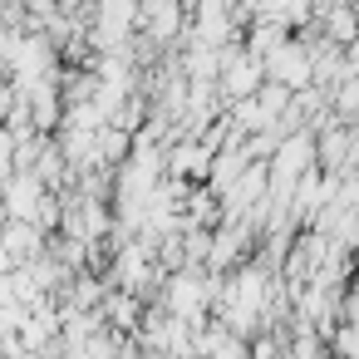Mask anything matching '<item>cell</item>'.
Returning a JSON list of instances; mask_svg holds the SVG:
<instances>
[{
  "label": "cell",
  "mask_w": 359,
  "mask_h": 359,
  "mask_svg": "<svg viewBox=\"0 0 359 359\" xmlns=\"http://www.w3.org/2000/svg\"><path fill=\"white\" fill-rule=\"evenodd\" d=\"M339 349H344V354H359V334H354V325L339 334Z\"/></svg>",
  "instance_id": "cell-4"
},
{
  "label": "cell",
  "mask_w": 359,
  "mask_h": 359,
  "mask_svg": "<svg viewBox=\"0 0 359 359\" xmlns=\"http://www.w3.org/2000/svg\"><path fill=\"white\" fill-rule=\"evenodd\" d=\"M172 168L182 172V177H207V168H212V148L202 143H182V148H172Z\"/></svg>",
  "instance_id": "cell-3"
},
{
  "label": "cell",
  "mask_w": 359,
  "mask_h": 359,
  "mask_svg": "<svg viewBox=\"0 0 359 359\" xmlns=\"http://www.w3.org/2000/svg\"><path fill=\"white\" fill-rule=\"evenodd\" d=\"M310 50L305 45H290V40H280L276 50H266L261 55V74L271 79V84H280V89H305V84H315L310 79Z\"/></svg>",
  "instance_id": "cell-1"
},
{
  "label": "cell",
  "mask_w": 359,
  "mask_h": 359,
  "mask_svg": "<svg viewBox=\"0 0 359 359\" xmlns=\"http://www.w3.org/2000/svg\"><path fill=\"white\" fill-rule=\"evenodd\" d=\"M231 35V15H226V0H202V11H197V45H222Z\"/></svg>",
  "instance_id": "cell-2"
}]
</instances>
